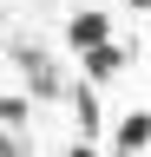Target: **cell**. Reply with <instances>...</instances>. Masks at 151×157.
<instances>
[{
    "instance_id": "obj_3",
    "label": "cell",
    "mask_w": 151,
    "mask_h": 157,
    "mask_svg": "<svg viewBox=\"0 0 151 157\" xmlns=\"http://www.w3.org/2000/svg\"><path fill=\"white\" fill-rule=\"evenodd\" d=\"M138 144H151V118H145V111H131L125 124H118V151H138Z\"/></svg>"
},
{
    "instance_id": "obj_7",
    "label": "cell",
    "mask_w": 151,
    "mask_h": 157,
    "mask_svg": "<svg viewBox=\"0 0 151 157\" xmlns=\"http://www.w3.org/2000/svg\"><path fill=\"white\" fill-rule=\"evenodd\" d=\"M131 7H151V0H131Z\"/></svg>"
},
{
    "instance_id": "obj_4",
    "label": "cell",
    "mask_w": 151,
    "mask_h": 157,
    "mask_svg": "<svg viewBox=\"0 0 151 157\" xmlns=\"http://www.w3.org/2000/svg\"><path fill=\"white\" fill-rule=\"evenodd\" d=\"M72 111H79V131H99V98H92L85 85L72 92Z\"/></svg>"
},
{
    "instance_id": "obj_5",
    "label": "cell",
    "mask_w": 151,
    "mask_h": 157,
    "mask_svg": "<svg viewBox=\"0 0 151 157\" xmlns=\"http://www.w3.org/2000/svg\"><path fill=\"white\" fill-rule=\"evenodd\" d=\"M0 124H26V98H0Z\"/></svg>"
},
{
    "instance_id": "obj_1",
    "label": "cell",
    "mask_w": 151,
    "mask_h": 157,
    "mask_svg": "<svg viewBox=\"0 0 151 157\" xmlns=\"http://www.w3.org/2000/svg\"><path fill=\"white\" fill-rule=\"evenodd\" d=\"M105 26H112L105 13H79V20H72V46H79V52L85 46H105Z\"/></svg>"
},
{
    "instance_id": "obj_6",
    "label": "cell",
    "mask_w": 151,
    "mask_h": 157,
    "mask_svg": "<svg viewBox=\"0 0 151 157\" xmlns=\"http://www.w3.org/2000/svg\"><path fill=\"white\" fill-rule=\"evenodd\" d=\"M66 157H92V151H66Z\"/></svg>"
},
{
    "instance_id": "obj_2",
    "label": "cell",
    "mask_w": 151,
    "mask_h": 157,
    "mask_svg": "<svg viewBox=\"0 0 151 157\" xmlns=\"http://www.w3.org/2000/svg\"><path fill=\"white\" fill-rule=\"evenodd\" d=\"M118 66H125V52L112 46V39H105V46H85V72H92V78H112Z\"/></svg>"
}]
</instances>
